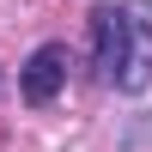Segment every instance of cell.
<instances>
[{"mask_svg": "<svg viewBox=\"0 0 152 152\" xmlns=\"http://www.w3.org/2000/svg\"><path fill=\"white\" fill-rule=\"evenodd\" d=\"M128 12V55H122L116 85L122 91H146L152 85V0H122Z\"/></svg>", "mask_w": 152, "mask_h": 152, "instance_id": "6da1fadb", "label": "cell"}, {"mask_svg": "<svg viewBox=\"0 0 152 152\" xmlns=\"http://www.w3.org/2000/svg\"><path fill=\"white\" fill-rule=\"evenodd\" d=\"M122 55H128V12L116 0H104V6H91V67L104 85H116Z\"/></svg>", "mask_w": 152, "mask_h": 152, "instance_id": "7a4b0ae2", "label": "cell"}, {"mask_svg": "<svg viewBox=\"0 0 152 152\" xmlns=\"http://www.w3.org/2000/svg\"><path fill=\"white\" fill-rule=\"evenodd\" d=\"M61 85H67V43H37L31 61L18 67V91H24V104H37V110L55 104Z\"/></svg>", "mask_w": 152, "mask_h": 152, "instance_id": "3957f363", "label": "cell"}]
</instances>
